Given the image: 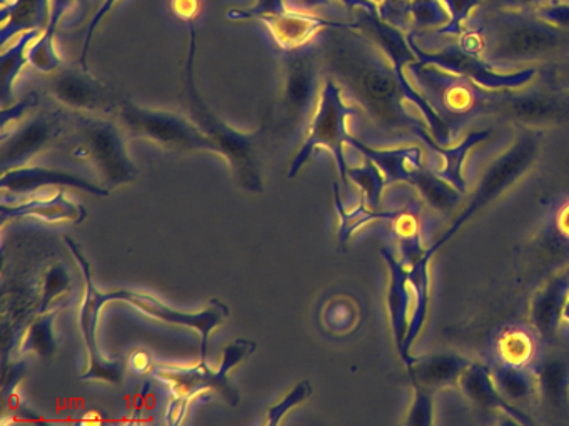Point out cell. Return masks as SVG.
<instances>
[{
	"mask_svg": "<svg viewBox=\"0 0 569 426\" xmlns=\"http://www.w3.org/2000/svg\"><path fill=\"white\" fill-rule=\"evenodd\" d=\"M288 10L282 6V0H258L251 10H244V12L229 13V19L241 20V19H261L262 22H271V20L281 19V17L288 16Z\"/></svg>",
	"mask_w": 569,
	"mask_h": 426,
	"instance_id": "37",
	"label": "cell"
},
{
	"mask_svg": "<svg viewBox=\"0 0 569 426\" xmlns=\"http://www.w3.org/2000/svg\"><path fill=\"white\" fill-rule=\"evenodd\" d=\"M38 103L39 97L32 92L29 93L26 99H22L21 102L16 103V105H6L4 109H2V122H0V129H2V132L8 130L9 123L19 122V120L26 115V112H28V110L34 109V106H38Z\"/></svg>",
	"mask_w": 569,
	"mask_h": 426,
	"instance_id": "38",
	"label": "cell"
},
{
	"mask_svg": "<svg viewBox=\"0 0 569 426\" xmlns=\"http://www.w3.org/2000/svg\"><path fill=\"white\" fill-rule=\"evenodd\" d=\"M59 308H51L44 313H38V318L32 320L26 329L24 339L21 343V353H36L41 358L49 359L58 349L56 342L54 323Z\"/></svg>",
	"mask_w": 569,
	"mask_h": 426,
	"instance_id": "31",
	"label": "cell"
},
{
	"mask_svg": "<svg viewBox=\"0 0 569 426\" xmlns=\"http://www.w3.org/2000/svg\"><path fill=\"white\" fill-rule=\"evenodd\" d=\"M471 363V359L458 353H432L421 358L411 356L405 365L408 366L411 383H418L429 392L438 393L439 389L458 386L462 373Z\"/></svg>",
	"mask_w": 569,
	"mask_h": 426,
	"instance_id": "22",
	"label": "cell"
},
{
	"mask_svg": "<svg viewBox=\"0 0 569 426\" xmlns=\"http://www.w3.org/2000/svg\"><path fill=\"white\" fill-rule=\"evenodd\" d=\"M289 53L286 69V89L282 106L286 119L299 125L312 119L321 97V73L315 52L306 45L286 50Z\"/></svg>",
	"mask_w": 569,
	"mask_h": 426,
	"instance_id": "11",
	"label": "cell"
},
{
	"mask_svg": "<svg viewBox=\"0 0 569 426\" xmlns=\"http://www.w3.org/2000/svg\"><path fill=\"white\" fill-rule=\"evenodd\" d=\"M569 298V263L545 280L532 293L528 306V323L545 345L558 342L562 310Z\"/></svg>",
	"mask_w": 569,
	"mask_h": 426,
	"instance_id": "16",
	"label": "cell"
},
{
	"mask_svg": "<svg viewBox=\"0 0 569 426\" xmlns=\"http://www.w3.org/2000/svg\"><path fill=\"white\" fill-rule=\"evenodd\" d=\"M64 243L69 252H71V255L74 256L79 268H81L86 282L84 300H82V308L81 313H79V328H81L86 349H88L89 365L84 375H81V379L82 382L99 379V382L121 385V383L124 382L126 375L124 359L104 358L101 349H99L98 329L102 310L96 306V288H98V286L94 285V278H92L91 263L86 258L81 246H79L71 236H64Z\"/></svg>",
	"mask_w": 569,
	"mask_h": 426,
	"instance_id": "8",
	"label": "cell"
},
{
	"mask_svg": "<svg viewBox=\"0 0 569 426\" xmlns=\"http://www.w3.org/2000/svg\"><path fill=\"white\" fill-rule=\"evenodd\" d=\"M116 2H118V0H102L101 7H99L98 12L92 17L91 23H89L88 27V33H86L84 45H82L81 62H79V65H81L82 69L88 70V52L89 47H91L92 36H94L96 29H98L102 19L111 12Z\"/></svg>",
	"mask_w": 569,
	"mask_h": 426,
	"instance_id": "39",
	"label": "cell"
},
{
	"mask_svg": "<svg viewBox=\"0 0 569 426\" xmlns=\"http://www.w3.org/2000/svg\"><path fill=\"white\" fill-rule=\"evenodd\" d=\"M356 113L358 110L355 106H349L342 100L341 85L336 82L335 77H328L322 85L318 109L309 123L308 136L289 166V179H295L298 175L299 170L311 159L316 149H328L335 156L342 183L348 186L349 165L345 150V146L348 145L346 143V136H348L346 122H348V116L356 115Z\"/></svg>",
	"mask_w": 569,
	"mask_h": 426,
	"instance_id": "3",
	"label": "cell"
},
{
	"mask_svg": "<svg viewBox=\"0 0 569 426\" xmlns=\"http://www.w3.org/2000/svg\"><path fill=\"white\" fill-rule=\"evenodd\" d=\"M415 396H412L411 406H409L408 415H406V425L412 426H431L435 423V395L425 386L412 383Z\"/></svg>",
	"mask_w": 569,
	"mask_h": 426,
	"instance_id": "34",
	"label": "cell"
},
{
	"mask_svg": "<svg viewBox=\"0 0 569 426\" xmlns=\"http://www.w3.org/2000/svg\"><path fill=\"white\" fill-rule=\"evenodd\" d=\"M409 185L419 193L422 202L439 215H449L455 213L461 205L465 193L451 185L448 180L442 179L436 173V170L428 162L422 163L411 179Z\"/></svg>",
	"mask_w": 569,
	"mask_h": 426,
	"instance_id": "25",
	"label": "cell"
},
{
	"mask_svg": "<svg viewBox=\"0 0 569 426\" xmlns=\"http://www.w3.org/2000/svg\"><path fill=\"white\" fill-rule=\"evenodd\" d=\"M561 185L562 190L559 195H569V150L565 153L561 162Z\"/></svg>",
	"mask_w": 569,
	"mask_h": 426,
	"instance_id": "42",
	"label": "cell"
},
{
	"mask_svg": "<svg viewBox=\"0 0 569 426\" xmlns=\"http://www.w3.org/2000/svg\"><path fill=\"white\" fill-rule=\"evenodd\" d=\"M119 119L131 130L132 135L151 140L156 145L174 152L208 150L219 153L218 143L201 129L179 113L166 110L142 109L129 100L118 106Z\"/></svg>",
	"mask_w": 569,
	"mask_h": 426,
	"instance_id": "7",
	"label": "cell"
},
{
	"mask_svg": "<svg viewBox=\"0 0 569 426\" xmlns=\"http://www.w3.org/2000/svg\"><path fill=\"white\" fill-rule=\"evenodd\" d=\"M361 156L362 162L359 165L349 166L348 179L358 186L362 203L368 209L381 210L382 196L389 186L388 179L372 160L365 155Z\"/></svg>",
	"mask_w": 569,
	"mask_h": 426,
	"instance_id": "30",
	"label": "cell"
},
{
	"mask_svg": "<svg viewBox=\"0 0 569 426\" xmlns=\"http://www.w3.org/2000/svg\"><path fill=\"white\" fill-rule=\"evenodd\" d=\"M0 213H2L4 223L11 219H26V216L51 223H81L88 216V210L69 200L64 190H59L54 196H49V199H31L28 202L16 203V205H8V202H4Z\"/></svg>",
	"mask_w": 569,
	"mask_h": 426,
	"instance_id": "23",
	"label": "cell"
},
{
	"mask_svg": "<svg viewBox=\"0 0 569 426\" xmlns=\"http://www.w3.org/2000/svg\"><path fill=\"white\" fill-rule=\"evenodd\" d=\"M532 375L538 388V402L549 412H562L569 406V352L558 343H542Z\"/></svg>",
	"mask_w": 569,
	"mask_h": 426,
	"instance_id": "17",
	"label": "cell"
},
{
	"mask_svg": "<svg viewBox=\"0 0 569 426\" xmlns=\"http://www.w3.org/2000/svg\"><path fill=\"white\" fill-rule=\"evenodd\" d=\"M39 36H41V30H29V32L21 33L11 47H6L4 52L0 55V69H2L0 93H2L4 105L14 90L19 73L24 69L26 63H29V49Z\"/></svg>",
	"mask_w": 569,
	"mask_h": 426,
	"instance_id": "29",
	"label": "cell"
},
{
	"mask_svg": "<svg viewBox=\"0 0 569 426\" xmlns=\"http://www.w3.org/2000/svg\"><path fill=\"white\" fill-rule=\"evenodd\" d=\"M346 143L358 150L361 155L368 156L376 163L388 179L389 186L396 183H408L412 173L426 162L425 146H372L348 133Z\"/></svg>",
	"mask_w": 569,
	"mask_h": 426,
	"instance_id": "21",
	"label": "cell"
},
{
	"mask_svg": "<svg viewBox=\"0 0 569 426\" xmlns=\"http://www.w3.org/2000/svg\"><path fill=\"white\" fill-rule=\"evenodd\" d=\"M72 278L69 275L68 268L62 263L52 265L48 272L42 275L41 280V300H39L38 313L48 312L51 310L52 303L62 293L71 288Z\"/></svg>",
	"mask_w": 569,
	"mask_h": 426,
	"instance_id": "33",
	"label": "cell"
},
{
	"mask_svg": "<svg viewBox=\"0 0 569 426\" xmlns=\"http://www.w3.org/2000/svg\"><path fill=\"white\" fill-rule=\"evenodd\" d=\"M549 85L569 90V57L556 63L555 72L549 75Z\"/></svg>",
	"mask_w": 569,
	"mask_h": 426,
	"instance_id": "40",
	"label": "cell"
},
{
	"mask_svg": "<svg viewBox=\"0 0 569 426\" xmlns=\"http://www.w3.org/2000/svg\"><path fill=\"white\" fill-rule=\"evenodd\" d=\"M542 133H545L542 130L521 129L518 139L486 166L465 209L456 215L446 232L429 245L428 255L431 258L476 213L501 199L508 190H511L516 183L521 182L531 172L532 166L541 159L542 149H545Z\"/></svg>",
	"mask_w": 569,
	"mask_h": 426,
	"instance_id": "2",
	"label": "cell"
},
{
	"mask_svg": "<svg viewBox=\"0 0 569 426\" xmlns=\"http://www.w3.org/2000/svg\"><path fill=\"white\" fill-rule=\"evenodd\" d=\"M546 233L549 239L556 240L558 245L569 248V195H558L551 213L548 216Z\"/></svg>",
	"mask_w": 569,
	"mask_h": 426,
	"instance_id": "36",
	"label": "cell"
},
{
	"mask_svg": "<svg viewBox=\"0 0 569 426\" xmlns=\"http://www.w3.org/2000/svg\"><path fill=\"white\" fill-rule=\"evenodd\" d=\"M489 130H472L466 133L465 139L456 145L442 146L441 152L432 160H426L439 176L448 180L455 189L468 195V185H466L465 163L469 152L479 143L489 139Z\"/></svg>",
	"mask_w": 569,
	"mask_h": 426,
	"instance_id": "26",
	"label": "cell"
},
{
	"mask_svg": "<svg viewBox=\"0 0 569 426\" xmlns=\"http://www.w3.org/2000/svg\"><path fill=\"white\" fill-rule=\"evenodd\" d=\"M542 342L528 322L508 323L492 335L489 342L491 363L531 368Z\"/></svg>",
	"mask_w": 569,
	"mask_h": 426,
	"instance_id": "20",
	"label": "cell"
},
{
	"mask_svg": "<svg viewBox=\"0 0 569 426\" xmlns=\"http://www.w3.org/2000/svg\"><path fill=\"white\" fill-rule=\"evenodd\" d=\"M312 395V386L309 379H302L301 383L295 386V389L288 393L281 402L272 405L266 413V423L269 426H278L284 419L291 409L298 408L302 403L308 402Z\"/></svg>",
	"mask_w": 569,
	"mask_h": 426,
	"instance_id": "35",
	"label": "cell"
},
{
	"mask_svg": "<svg viewBox=\"0 0 569 426\" xmlns=\"http://www.w3.org/2000/svg\"><path fill=\"white\" fill-rule=\"evenodd\" d=\"M76 0H52L44 32L29 49V65L42 73H56L61 69V59L56 50L54 39L64 16L74 7Z\"/></svg>",
	"mask_w": 569,
	"mask_h": 426,
	"instance_id": "27",
	"label": "cell"
},
{
	"mask_svg": "<svg viewBox=\"0 0 569 426\" xmlns=\"http://www.w3.org/2000/svg\"><path fill=\"white\" fill-rule=\"evenodd\" d=\"M101 300L104 305L111 302H124L139 310L146 316L169 323V325L184 326L192 328L201 336V362H208L209 336L226 322L229 316L228 305L211 300L208 306L201 312L188 313L166 305L161 300L149 293L132 292V290H114V292H101Z\"/></svg>",
	"mask_w": 569,
	"mask_h": 426,
	"instance_id": "9",
	"label": "cell"
},
{
	"mask_svg": "<svg viewBox=\"0 0 569 426\" xmlns=\"http://www.w3.org/2000/svg\"><path fill=\"white\" fill-rule=\"evenodd\" d=\"M258 345L251 339L238 338L222 349L221 363L218 369L211 368L208 362L194 366L158 365L152 368V375L159 382L166 383L171 389L172 402L168 409L169 425H179L188 413L189 405L199 396L211 398L219 395L231 406L239 405L241 395L229 379V373L241 365L256 352Z\"/></svg>",
	"mask_w": 569,
	"mask_h": 426,
	"instance_id": "1",
	"label": "cell"
},
{
	"mask_svg": "<svg viewBox=\"0 0 569 426\" xmlns=\"http://www.w3.org/2000/svg\"><path fill=\"white\" fill-rule=\"evenodd\" d=\"M61 135L59 113H39L14 126L12 133H2V172L26 165L29 159Z\"/></svg>",
	"mask_w": 569,
	"mask_h": 426,
	"instance_id": "15",
	"label": "cell"
},
{
	"mask_svg": "<svg viewBox=\"0 0 569 426\" xmlns=\"http://www.w3.org/2000/svg\"><path fill=\"white\" fill-rule=\"evenodd\" d=\"M149 363H151V359L144 352H138L131 356V366L138 373H144L149 368Z\"/></svg>",
	"mask_w": 569,
	"mask_h": 426,
	"instance_id": "41",
	"label": "cell"
},
{
	"mask_svg": "<svg viewBox=\"0 0 569 426\" xmlns=\"http://www.w3.org/2000/svg\"><path fill=\"white\" fill-rule=\"evenodd\" d=\"M489 366H491L492 379L506 399L515 403L519 408L525 403L531 405L532 402H538V388H536L531 368L501 365V363Z\"/></svg>",
	"mask_w": 569,
	"mask_h": 426,
	"instance_id": "28",
	"label": "cell"
},
{
	"mask_svg": "<svg viewBox=\"0 0 569 426\" xmlns=\"http://www.w3.org/2000/svg\"><path fill=\"white\" fill-rule=\"evenodd\" d=\"M52 0H2V49L29 30L44 29Z\"/></svg>",
	"mask_w": 569,
	"mask_h": 426,
	"instance_id": "24",
	"label": "cell"
},
{
	"mask_svg": "<svg viewBox=\"0 0 569 426\" xmlns=\"http://www.w3.org/2000/svg\"><path fill=\"white\" fill-rule=\"evenodd\" d=\"M0 186L6 193H12L16 196L31 195L44 186H61V189L68 186V189L82 190L96 196H109L111 193L108 186L98 185L74 170L42 165H21L6 170L0 179Z\"/></svg>",
	"mask_w": 569,
	"mask_h": 426,
	"instance_id": "13",
	"label": "cell"
},
{
	"mask_svg": "<svg viewBox=\"0 0 569 426\" xmlns=\"http://www.w3.org/2000/svg\"><path fill=\"white\" fill-rule=\"evenodd\" d=\"M89 159L101 173L102 185L108 189L134 182L139 172L126 149L124 136L114 122L109 120H88L82 126Z\"/></svg>",
	"mask_w": 569,
	"mask_h": 426,
	"instance_id": "10",
	"label": "cell"
},
{
	"mask_svg": "<svg viewBox=\"0 0 569 426\" xmlns=\"http://www.w3.org/2000/svg\"><path fill=\"white\" fill-rule=\"evenodd\" d=\"M562 322L569 323V298L566 302L565 310H562Z\"/></svg>",
	"mask_w": 569,
	"mask_h": 426,
	"instance_id": "43",
	"label": "cell"
},
{
	"mask_svg": "<svg viewBox=\"0 0 569 426\" xmlns=\"http://www.w3.org/2000/svg\"><path fill=\"white\" fill-rule=\"evenodd\" d=\"M482 115L498 116L521 129L546 130L569 126V90L559 87L492 93Z\"/></svg>",
	"mask_w": 569,
	"mask_h": 426,
	"instance_id": "6",
	"label": "cell"
},
{
	"mask_svg": "<svg viewBox=\"0 0 569 426\" xmlns=\"http://www.w3.org/2000/svg\"><path fill=\"white\" fill-rule=\"evenodd\" d=\"M361 310L351 295H338L322 310V325L336 335H348L358 326Z\"/></svg>",
	"mask_w": 569,
	"mask_h": 426,
	"instance_id": "32",
	"label": "cell"
},
{
	"mask_svg": "<svg viewBox=\"0 0 569 426\" xmlns=\"http://www.w3.org/2000/svg\"><path fill=\"white\" fill-rule=\"evenodd\" d=\"M419 80H421L422 90L432 97V105L436 106L439 119L451 126L456 133H458L459 120L472 113L475 115L482 113V106L489 95V93L478 92L461 80L449 79L431 70L419 73Z\"/></svg>",
	"mask_w": 569,
	"mask_h": 426,
	"instance_id": "12",
	"label": "cell"
},
{
	"mask_svg": "<svg viewBox=\"0 0 569 426\" xmlns=\"http://www.w3.org/2000/svg\"><path fill=\"white\" fill-rule=\"evenodd\" d=\"M381 255L388 265L389 283L386 302H388L389 320H391V328L399 352L405 345L409 318H411V280H409L408 266L402 262L396 246H382Z\"/></svg>",
	"mask_w": 569,
	"mask_h": 426,
	"instance_id": "19",
	"label": "cell"
},
{
	"mask_svg": "<svg viewBox=\"0 0 569 426\" xmlns=\"http://www.w3.org/2000/svg\"><path fill=\"white\" fill-rule=\"evenodd\" d=\"M49 92L62 105L81 112H108L121 103L116 102L108 87L89 75L81 65L59 69L49 83Z\"/></svg>",
	"mask_w": 569,
	"mask_h": 426,
	"instance_id": "14",
	"label": "cell"
},
{
	"mask_svg": "<svg viewBox=\"0 0 569 426\" xmlns=\"http://www.w3.org/2000/svg\"><path fill=\"white\" fill-rule=\"evenodd\" d=\"M196 52V32L191 33V50L188 57V95L191 100L192 110L199 126L218 143L219 153L231 163L236 176L242 189L249 192H261L262 179L259 172L258 156H256V145H258V135H244L238 130L226 125L219 120L211 110L202 102L198 93V87L192 77V65H194Z\"/></svg>",
	"mask_w": 569,
	"mask_h": 426,
	"instance_id": "5",
	"label": "cell"
},
{
	"mask_svg": "<svg viewBox=\"0 0 569 426\" xmlns=\"http://www.w3.org/2000/svg\"><path fill=\"white\" fill-rule=\"evenodd\" d=\"M458 388L472 406L482 412L499 413V415L508 416L509 422L518 423V425H535V419L528 413L522 412L519 406L502 396L492 379L489 365L472 362L462 373Z\"/></svg>",
	"mask_w": 569,
	"mask_h": 426,
	"instance_id": "18",
	"label": "cell"
},
{
	"mask_svg": "<svg viewBox=\"0 0 569 426\" xmlns=\"http://www.w3.org/2000/svg\"><path fill=\"white\" fill-rule=\"evenodd\" d=\"M569 37L535 22H506L496 26L485 43V53L492 65H522L565 59Z\"/></svg>",
	"mask_w": 569,
	"mask_h": 426,
	"instance_id": "4",
	"label": "cell"
}]
</instances>
